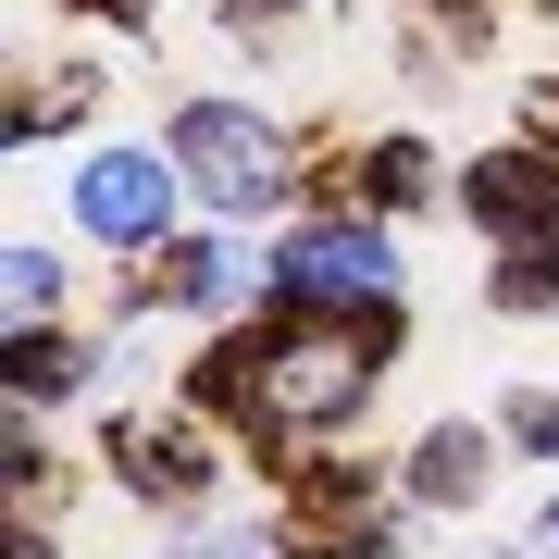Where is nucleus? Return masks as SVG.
Here are the masks:
<instances>
[{
  "mask_svg": "<svg viewBox=\"0 0 559 559\" xmlns=\"http://www.w3.org/2000/svg\"><path fill=\"white\" fill-rule=\"evenodd\" d=\"M124 473H138L150 498H200V485H212V460L187 448V436H150V423H138V436H124Z\"/></svg>",
  "mask_w": 559,
  "mask_h": 559,
  "instance_id": "nucleus-5",
  "label": "nucleus"
},
{
  "mask_svg": "<svg viewBox=\"0 0 559 559\" xmlns=\"http://www.w3.org/2000/svg\"><path fill=\"white\" fill-rule=\"evenodd\" d=\"M75 212L100 224V237H162V212H175V175H162V162H87L75 175Z\"/></svg>",
  "mask_w": 559,
  "mask_h": 559,
  "instance_id": "nucleus-2",
  "label": "nucleus"
},
{
  "mask_svg": "<svg viewBox=\"0 0 559 559\" xmlns=\"http://www.w3.org/2000/svg\"><path fill=\"white\" fill-rule=\"evenodd\" d=\"M360 373H373V360H348V348H274L261 360V411H286V423H323V411H348L360 399Z\"/></svg>",
  "mask_w": 559,
  "mask_h": 559,
  "instance_id": "nucleus-3",
  "label": "nucleus"
},
{
  "mask_svg": "<svg viewBox=\"0 0 559 559\" xmlns=\"http://www.w3.org/2000/svg\"><path fill=\"white\" fill-rule=\"evenodd\" d=\"M286 286L299 299H385V249L373 237H299L286 249Z\"/></svg>",
  "mask_w": 559,
  "mask_h": 559,
  "instance_id": "nucleus-4",
  "label": "nucleus"
},
{
  "mask_svg": "<svg viewBox=\"0 0 559 559\" xmlns=\"http://www.w3.org/2000/svg\"><path fill=\"white\" fill-rule=\"evenodd\" d=\"M13 385H25V399H38V385H75V348H38V336H25L13 348Z\"/></svg>",
  "mask_w": 559,
  "mask_h": 559,
  "instance_id": "nucleus-7",
  "label": "nucleus"
},
{
  "mask_svg": "<svg viewBox=\"0 0 559 559\" xmlns=\"http://www.w3.org/2000/svg\"><path fill=\"white\" fill-rule=\"evenodd\" d=\"M485 485V448L473 436H423V498H473Z\"/></svg>",
  "mask_w": 559,
  "mask_h": 559,
  "instance_id": "nucleus-6",
  "label": "nucleus"
},
{
  "mask_svg": "<svg viewBox=\"0 0 559 559\" xmlns=\"http://www.w3.org/2000/svg\"><path fill=\"white\" fill-rule=\"evenodd\" d=\"M510 436H522V448H559V399H522V411H510Z\"/></svg>",
  "mask_w": 559,
  "mask_h": 559,
  "instance_id": "nucleus-8",
  "label": "nucleus"
},
{
  "mask_svg": "<svg viewBox=\"0 0 559 559\" xmlns=\"http://www.w3.org/2000/svg\"><path fill=\"white\" fill-rule=\"evenodd\" d=\"M175 162L200 175V200L212 212H261L286 187V162H274V124H249V112H224V100H200L175 124Z\"/></svg>",
  "mask_w": 559,
  "mask_h": 559,
  "instance_id": "nucleus-1",
  "label": "nucleus"
}]
</instances>
